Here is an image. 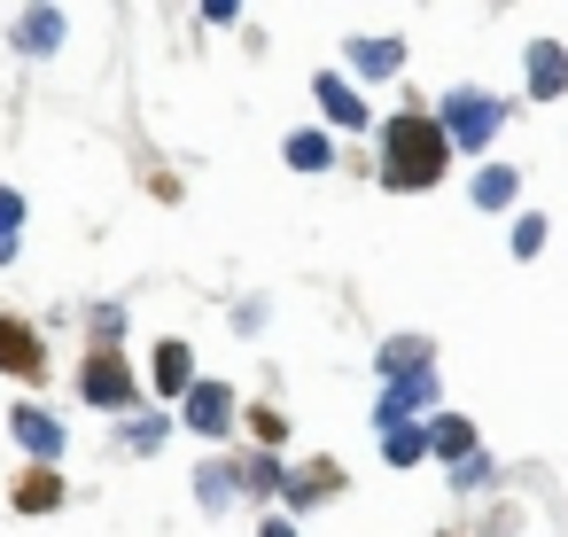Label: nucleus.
Segmentation results:
<instances>
[{"mask_svg":"<svg viewBox=\"0 0 568 537\" xmlns=\"http://www.w3.org/2000/svg\"><path fill=\"white\" fill-rule=\"evenodd\" d=\"M452 164V141L436 118H389L382 125V180L389 188H428Z\"/></svg>","mask_w":568,"mask_h":537,"instance_id":"1","label":"nucleus"},{"mask_svg":"<svg viewBox=\"0 0 568 537\" xmlns=\"http://www.w3.org/2000/svg\"><path fill=\"white\" fill-rule=\"evenodd\" d=\"M490 125H498V102H490V94H452V102H444V141H452V149H483Z\"/></svg>","mask_w":568,"mask_h":537,"instance_id":"2","label":"nucleus"},{"mask_svg":"<svg viewBox=\"0 0 568 537\" xmlns=\"http://www.w3.org/2000/svg\"><path fill=\"white\" fill-rule=\"evenodd\" d=\"M79 389H87L94 405H125V397H133V366H125L118 351H94L87 374H79Z\"/></svg>","mask_w":568,"mask_h":537,"instance_id":"3","label":"nucleus"},{"mask_svg":"<svg viewBox=\"0 0 568 537\" xmlns=\"http://www.w3.org/2000/svg\"><path fill=\"white\" fill-rule=\"evenodd\" d=\"M180 421H187L195 436H219V428L234 421V389H226V382H195V389H187V413H180Z\"/></svg>","mask_w":568,"mask_h":537,"instance_id":"4","label":"nucleus"},{"mask_svg":"<svg viewBox=\"0 0 568 537\" xmlns=\"http://www.w3.org/2000/svg\"><path fill=\"white\" fill-rule=\"evenodd\" d=\"M40 366H48L40 335H32L24 320H0V374H40Z\"/></svg>","mask_w":568,"mask_h":537,"instance_id":"5","label":"nucleus"},{"mask_svg":"<svg viewBox=\"0 0 568 537\" xmlns=\"http://www.w3.org/2000/svg\"><path fill=\"white\" fill-rule=\"evenodd\" d=\"M9 428H17V444H24V452H40V459H55V452H63V421H48L40 405H17V413H9Z\"/></svg>","mask_w":568,"mask_h":537,"instance_id":"6","label":"nucleus"},{"mask_svg":"<svg viewBox=\"0 0 568 537\" xmlns=\"http://www.w3.org/2000/svg\"><path fill=\"white\" fill-rule=\"evenodd\" d=\"M568 87V55H560V40H537L529 48V94L545 102V94H560Z\"/></svg>","mask_w":568,"mask_h":537,"instance_id":"7","label":"nucleus"},{"mask_svg":"<svg viewBox=\"0 0 568 537\" xmlns=\"http://www.w3.org/2000/svg\"><path fill=\"white\" fill-rule=\"evenodd\" d=\"M312 94H320V110H327L335 125H366V102H358V94H351L335 71H320V79H312Z\"/></svg>","mask_w":568,"mask_h":537,"instance_id":"8","label":"nucleus"},{"mask_svg":"<svg viewBox=\"0 0 568 537\" xmlns=\"http://www.w3.org/2000/svg\"><path fill=\"white\" fill-rule=\"evenodd\" d=\"M63 506V483H55V467H32L24 483H17V514H55Z\"/></svg>","mask_w":568,"mask_h":537,"instance_id":"9","label":"nucleus"},{"mask_svg":"<svg viewBox=\"0 0 568 537\" xmlns=\"http://www.w3.org/2000/svg\"><path fill=\"white\" fill-rule=\"evenodd\" d=\"M55 40H63V17H55V9H32V17H17V48H24V55H48Z\"/></svg>","mask_w":568,"mask_h":537,"instance_id":"10","label":"nucleus"},{"mask_svg":"<svg viewBox=\"0 0 568 537\" xmlns=\"http://www.w3.org/2000/svg\"><path fill=\"white\" fill-rule=\"evenodd\" d=\"M156 389H195V358H187V343H156Z\"/></svg>","mask_w":568,"mask_h":537,"instance_id":"11","label":"nucleus"},{"mask_svg":"<svg viewBox=\"0 0 568 537\" xmlns=\"http://www.w3.org/2000/svg\"><path fill=\"white\" fill-rule=\"evenodd\" d=\"M335 483H343V467H335V459H312V467H296V483H288V498H296V506H312V498H327Z\"/></svg>","mask_w":568,"mask_h":537,"instance_id":"12","label":"nucleus"},{"mask_svg":"<svg viewBox=\"0 0 568 537\" xmlns=\"http://www.w3.org/2000/svg\"><path fill=\"white\" fill-rule=\"evenodd\" d=\"M288 164H296V172H327V164H335V141H327V133H288Z\"/></svg>","mask_w":568,"mask_h":537,"instance_id":"13","label":"nucleus"},{"mask_svg":"<svg viewBox=\"0 0 568 537\" xmlns=\"http://www.w3.org/2000/svg\"><path fill=\"white\" fill-rule=\"evenodd\" d=\"M382 452H389V459H397V467H413V459H420V452H428V436H420V428H413V421H389V428H382Z\"/></svg>","mask_w":568,"mask_h":537,"instance_id":"14","label":"nucleus"},{"mask_svg":"<svg viewBox=\"0 0 568 537\" xmlns=\"http://www.w3.org/2000/svg\"><path fill=\"white\" fill-rule=\"evenodd\" d=\"M351 55H358V71H374V79L405 63V48H397V40H351Z\"/></svg>","mask_w":568,"mask_h":537,"instance_id":"15","label":"nucleus"},{"mask_svg":"<svg viewBox=\"0 0 568 537\" xmlns=\"http://www.w3.org/2000/svg\"><path fill=\"white\" fill-rule=\"evenodd\" d=\"M428 444H436V452H444V459H467V452H475V428H467V421H452V413H444V421H436V428H428Z\"/></svg>","mask_w":568,"mask_h":537,"instance_id":"16","label":"nucleus"},{"mask_svg":"<svg viewBox=\"0 0 568 537\" xmlns=\"http://www.w3.org/2000/svg\"><path fill=\"white\" fill-rule=\"evenodd\" d=\"M475 203H483V211H498V203H514V172H506V164H490V172L475 180Z\"/></svg>","mask_w":568,"mask_h":537,"instance_id":"17","label":"nucleus"},{"mask_svg":"<svg viewBox=\"0 0 568 537\" xmlns=\"http://www.w3.org/2000/svg\"><path fill=\"white\" fill-rule=\"evenodd\" d=\"M234 475H242L250 490H281V459H273V452H257V459H250V467H234Z\"/></svg>","mask_w":568,"mask_h":537,"instance_id":"18","label":"nucleus"},{"mask_svg":"<svg viewBox=\"0 0 568 537\" xmlns=\"http://www.w3.org/2000/svg\"><path fill=\"white\" fill-rule=\"evenodd\" d=\"M250 428H257V444H265V452H273V444L288 436V421H281L273 405H250Z\"/></svg>","mask_w":568,"mask_h":537,"instance_id":"19","label":"nucleus"},{"mask_svg":"<svg viewBox=\"0 0 568 537\" xmlns=\"http://www.w3.org/2000/svg\"><path fill=\"white\" fill-rule=\"evenodd\" d=\"M17 226H24V195L0 188V242H17Z\"/></svg>","mask_w":568,"mask_h":537,"instance_id":"20","label":"nucleus"},{"mask_svg":"<svg viewBox=\"0 0 568 537\" xmlns=\"http://www.w3.org/2000/svg\"><path fill=\"white\" fill-rule=\"evenodd\" d=\"M545 242V219H514V257H529Z\"/></svg>","mask_w":568,"mask_h":537,"instance_id":"21","label":"nucleus"},{"mask_svg":"<svg viewBox=\"0 0 568 537\" xmlns=\"http://www.w3.org/2000/svg\"><path fill=\"white\" fill-rule=\"evenodd\" d=\"M257 537H296V529H288V521H265V529H257Z\"/></svg>","mask_w":568,"mask_h":537,"instance_id":"22","label":"nucleus"}]
</instances>
